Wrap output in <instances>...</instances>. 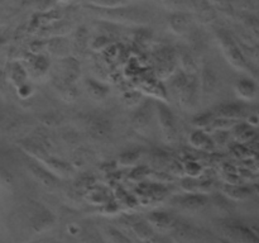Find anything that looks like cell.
<instances>
[{
    "mask_svg": "<svg viewBox=\"0 0 259 243\" xmlns=\"http://www.w3.org/2000/svg\"><path fill=\"white\" fill-rule=\"evenodd\" d=\"M229 229L233 234L237 235V237H239L240 239L244 240V242H248V243H257L258 242V237L255 235V233H253L252 230H250L248 227H245V225L233 224V225H230Z\"/></svg>",
    "mask_w": 259,
    "mask_h": 243,
    "instance_id": "cell-1",
    "label": "cell"
},
{
    "mask_svg": "<svg viewBox=\"0 0 259 243\" xmlns=\"http://www.w3.org/2000/svg\"><path fill=\"white\" fill-rule=\"evenodd\" d=\"M218 110H219V114L224 116H238L242 114V106L237 104H229V105L220 106Z\"/></svg>",
    "mask_w": 259,
    "mask_h": 243,
    "instance_id": "cell-4",
    "label": "cell"
},
{
    "mask_svg": "<svg viewBox=\"0 0 259 243\" xmlns=\"http://www.w3.org/2000/svg\"><path fill=\"white\" fill-rule=\"evenodd\" d=\"M144 232H148V228L144 227ZM139 235H142V237H143V235H146V237H147L148 234H147V233H139Z\"/></svg>",
    "mask_w": 259,
    "mask_h": 243,
    "instance_id": "cell-8",
    "label": "cell"
},
{
    "mask_svg": "<svg viewBox=\"0 0 259 243\" xmlns=\"http://www.w3.org/2000/svg\"><path fill=\"white\" fill-rule=\"evenodd\" d=\"M148 219L151 220L153 224L158 225V227H167V225L171 224V222H172V218L164 212L152 213V214L148 217Z\"/></svg>",
    "mask_w": 259,
    "mask_h": 243,
    "instance_id": "cell-3",
    "label": "cell"
},
{
    "mask_svg": "<svg viewBox=\"0 0 259 243\" xmlns=\"http://www.w3.org/2000/svg\"><path fill=\"white\" fill-rule=\"evenodd\" d=\"M223 243H228V242H223Z\"/></svg>",
    "mask_w": 259,
    "mask_h": 243,
    "instance_id": "cell-9",
    "label": "cell"
},
{
    "mask_svg": "<svg viewBox=\"0 0 259 243\" xmlns=\"http://www.w3.org/2000/svg\"><path fill=\"white\" fill-rule=\"evenodd\" d=\"M239 90L240 93L244 94V95H250V94L254 93V85H253L250 81L242 80L239 83Z\"/></svg>",
    "mask_w": 259,
    "mask_h": 243,
    "instance_id": "cell-6",
    "label": "cell"
},
{
    "mask_svg": "<svg viewBox=\"0 0 259 243\" xmlns=\"http://www.w3.org/2000/svg\"><path fill=\"white\" fill-rule=\"evenodd\" d=\"M205 202H206V199L202 195H186L180 199V204L189 209H196V208L202 207Z\"/></svg>",
    "mask_w": 259,
    "mask_h": 243,
    "instance_id": "cell-2",
    "label": "cell"
},
{
    "mask_svg": "<svg viewBox=\"0 0 259 243\" xmlns=\"http://www.w3.org/2000/svg\"><path fill=\"white\" fill-rule=\"evenodd\" d=\"M161 120L166 128H168V131L174 129V119H172L171 113L167 109H162L161 110Z\"/></svg>",
    "mask_w": 259,
    "mask_h": 243,
    "instance_id": "cell-5",
    "label": "cell"
},
{
    "mask_svg": "<svg viewBox=\"0 0 259 243\" xmlns=\"http://www.w3.org/2000/svg\"><path fill=\"white\" fill-rule=\"evenodd\" d=\"M91 2L99 3V4H101V5H114V4H116V3L123 2V0H91Z\"/></svg>",
    "mask_w": 259,
    "mask_h": 243,
    "instance_id": "cell-7",
    "label": "cell"
}]
</instances>
